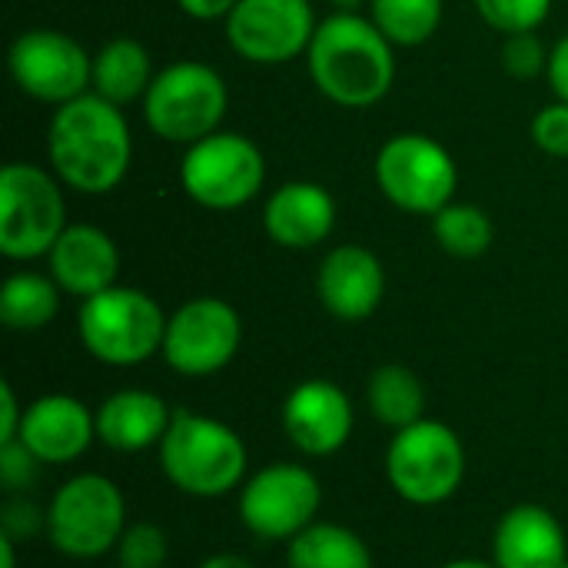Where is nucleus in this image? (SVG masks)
Segmentation results:
<instances>
[{"label":"nucleus","instance_id":"obj_1","mask_svg":"<svg viewBox=\"0 0 568 568\" xmlns=\"http://www.w3.org/2000/svg\"><path fill=\"white\" fill-rule=\"evenodd\" d=\"M47 156L60 183L87 196H103L116 190L130 170L133 133L116 103L87 90L53 110Z\"/></svg>","mask_w":568,"mask_h":568},{"label":"nucleus","instance_id":"obj_2","mask_svg":"<svg viewBox=\"0 0 568 568\" xmlns=\"http://www.w3.org/2000/svg\"><path fill=\"white\" fill-rule=\"evenodd\" d=\"M316 90L339 106H373L396 80V53L383 30L349 10L320 20L306 50Z\"/></svg>","mask_w":568,"mask_h":568},{"label":"nucleus","instance_id":"obj_3","mask_svg":"<svg viewBox=\"0 0 568 568\" xmlns=\"http://www.w3.org/2000/svg\"><path fill=\"white\" fill-rule=\"evenodd\" d=\"M156 449L163 476L193 499H223L250 479V453L240 433L193 409H173Z\"/></svg>","mask_w":568,"mask_h":568},{"label":"nucleus","instance_id":"obj_4","mask_svg":"<svg viewBox=\"0 0 568 568\" xmlns=\"http://www.w3.org/2000/svg\"><path fill=\"white\" fill-rule=\"evenodd\" d=\"M166 313L160 303L133 286H110L80 303L77 333L83 349L103 366H140L163 353Z\"/></svg>","mask_w":568,"mask_h":568},{"label":"nucleus","instance_id":"obj_5","mask_svg":"<svg viewBox=\"0 0 568 568\" xmlns=\"http://www.w3.org/2000/svg\"><path fill=\"white\" fill-rule=\"evenodd\" d=\"M386 479L409 506H443L466 479V446L459 433L439 419H419L396 429L386 449Z\"/></svg>","mask_w":568,"mask_h":568},{"label":"nucleus","instance_id":"obj_6","mask_svg":"<svg viewBox=\"0 0 568 568\" xmlns=\"http://www.w3.org/2000/svg\"><path fill=\"white\" fill-rule=\"evenodd\" d=\"M126 499L100 473L67 479L47 506V539L67 559H100L116 549L126 529Z\"/></svg>","mask_w":568,"mask_h":568},{"label":"nucleus","instance_id":"obj_7","mask_svg":"<svg viewBox=\"0 0 568 568\" xmlns=\"http://www.w3.org/2000/svg\"><path fill=\"white\" fill-rule=\"evenodd\" d=\"M226 103V83L210 63L180 60L153 77L143 97V116L160 140L193 146L220 130Z\"/></svg>","mask_w":568,"mask_h":568},{"label":"nucleus","instance_id":"obj_8","mask_svg":"<svg viewBox=\"0 0 568 568\" xmlns=\"http://www.w3.org/2000/svg\"><path fill=\"white\" fill-rule=\"evenodd\" d=\"M67 230V206L57 180L33 163L0 170V253L7 260H40Z\"/></svg>","mask_w":568,"mask_h":568},{"label":"nucleus","instance_id":"obj_9","mask_svg":"<svg viewBox=\"0 0 568 568\" xmlns=\"http://www.w3.org/2000/svg\"><path fill=\"white\" fill-rule=\"evenodd\" d=\"M180 183L186 196L206 210H240L260 196L266 183V160L260 146L243 133H210L186 146L180 163Z\"/></svg>","mask_w":568,"mask_h":568},{"label":"nucleus","instance_id":"obj_10","mask_svg":"<svg viewBox=\"0 0 568 568\" xmlns=\"http://www.w3.org/2000/svg\"><path fill=\"white\" fill-rule=\"evenodd\" d=\"M376 183L383 196L419 216H436L453 203L459 170L443 143L426 133H399L376 156Z\"/></svg>","mask_w":568,"mask_h":568},{"label":"nucleus","instance_id":"obj_11","mask_svg":"<svg viewBox=\"0 0 568 568\" xmlns=\"http://www.w3.org/2000/svg\"><path fill=\"white\" fill-rule=\"evenodd\" d=\"M323 506V486L313 469L270 463L240 489V519L263 542H290L310 529Z\"/></svg>","mask_w":568,"mask_h":568},{"label":"nucleus","instance_id":"obj_12","mask_svg":"<svg viewBox=\"0 0 568 568\" xmlns=\"http://www.w3.org/2000/svg\"><path fill=\"white\" fill-rule=\"evenodd\" d=\"M243 343L240 313L216 296H196L166 320L163 359L180 376H213L226 369Z\"/></svg>","mask_w":568,"mask_h":568},{"label":"nucleus","instance_id":"obj_13","mask_svg":"<svg viewBox=\"0 0 568 568\" xmlns=\"http://www.w3.org/2000/svg\"><path fill=\"white\" fill-rule=\"evenodd\" d=\"M7 63H10L13 83L27 97L40 103H53V106H63L77 100L80 93H87L90 77H93V57L70 33L50 30V27L20 33L10 43Z\"/></svg>","mask_w":568,"mask_h":568},{"label":"nucleus","instance_id":"obj_14","mask_svg":"<svg viewBox=\"0 0 568 568\" xmlns=\"http://www.w3.org/2000/svg\"><path fill=\"white\" fill-rule=\"evenodd\" d=\"M316 27L310 0H240L226 17V40L243 60L276 67L306 53Z\"/></svg>","mask_w":568,"mask_h":568},{"label":"nucleus","instance_id":"obj_15","mask_svg":"<svg viewBox=\"0 0 568 568\" xmlns=\"http://www.w3.org/2000/svg\"><path fill=\"white\" fill-rule=\"evenodd\" d=\"M353 426V403L333 379H306L293 386L283 403V433L303 456L323 459L339 453L349 443Z\"/></svg>","mask_w":568,"mask_h":568},{"label":"nucleus","instance_id":"obj_16","mask_svg":"<svg viewBox=\"0 0 568 568\" xmlns=\"http://www.w3.org/2000/svg\"><path fill=\"white\" fill-rule=\"evenodd\" d=\"M316 296L343 323L369 320L386 296V273L373 250L343 243L326 253L316 273Z\"/></svg>","mask_w":568,"mask_h":568},{"label":"nucleus","instance_id":"obj_17","mask_svg":"<svg viewBox=\"0 0 568 568\" xmlns=\"http://www.w3.org/2000/svg\"><path fill=\"white\" fill-rule=\"evenodd\" d=\"M97 439V413L77 396L50 393L23 406L20 439L43 466L77 463Z\"/></svg>","mask_w":568,"mask_h":568},{"label":"nucleus","instance_id":"obj_18","mask_svg":"<svg viewBox=\"0 0 568 568\" xmlns=\"http://www.w3.org/2000/svg\"><path fill=\"white\" fill-rule=\"evenodd\" d=\"M47 266H50L53 283L83 303L116 286L120 250L106 230L90 226V223H73L60 233V240L47 253Z\"/></svg>","mask_w":568,"mask_h":568},{"label":"nucleus","instance_id":"obj_19","mask_svg":"<svg viewBox=\"0 0 568 568\" xmlns=\"http://www.w3.org/2000/svg\"><path fill=\"white\" fill-rule=\"evenodd\" d=\"M568 542L556 513L536 503L513 506L493 532L496 568H562Z\"/></svg>","mask_w":568,"mask_h":568},{"label":"nucleus","instance_id":"obj_20","mask_svg":"<svg viewBox=\"0 0 568 568\" xmlns=\"http://www.w3.org/2000/svg\"><path fill=\"white\" fill-rule=\"evenodd\" d=\"M263 226L283 250H313L336 226V200L326 186L310 180L283 183L266 200Z\"/></svg>","mask_w":568,"mask_h":568},{"label":"nucleus","instance_id":"obj_21","mask_svg":"<svg viewBox=\"0 0 568 568\" xmlns=\"http://www.w3.org/2000/svg\"><path fill=\"white\" fill-rule=\"evenodd\" d=\"M173 409L150 389H120L97 409V439L113 453H146L163 443Z\"/></svg>","mask_w":568,"mask_h":568},{"label":"nucleus","instance_id":"obj_22","mask_svg":"<svg viewBox=\"0 0 568 568\" xmlns=\"http://www.w3.org/2000/svg\"><path fill=\"white\" fill-rule=\"evenodd\" d=\"M153 77L156 73H153V60H150L146 47L140 40L116 37L93 53L90 90L116 106H126V103L146 97Z\"/></svg>","mask_w":568,"mask_h":568},{"label":"nucleus","instance_id":"obj_23","mask_svg":"<svg viewBox=\"0 0 568 568\" xmlns=\"http://www.w3.org/2000/svg\"><path fill=\"white\" fill-rule=\"evenodd\" d=\"M286 566L290 568H373V552L346 526L336 523H313L296 539L286 542Z\"/></svg>","mask_w":568,"mask_h":568},{"label":"nucleus","instance_id":"obj_24","mask_svg":"<svg viewBox=\"0 0 568 568\" xmlns=\"http://www.w3.org/2000/svg\"><path fill=\"white\" fill-rule=\"evenodd\" d=\"M366 403L369 413L389 429H406L426 419V386L409 366L399 363H386L369 376Z\"/></svg>","mask_w":568,"mask_h":568},{"label":"nucleus","instance_id":"obj_25","mask_svg":"<svg viewBox=\"0 0 568 568\" xmlns=\"http://www.w3.org/2000/svg\"><path fill=\"white\" fill-rule=\"evenodd\" d=\"M60 286L43 273H13L0 286V323L13 333L43 329L60 310Z\"/></svg>","mask_w":568,"mask_h":568},{"label":"nucleus","instance_id":"obj_26","mask_svg":"<svg viewBox=\"0 0 568 568\" xmlns=\"http://www.w3.org/2000/svg\"><path fill=\"white\" fill-rule=\"evenodd\" d=\"M369 20L393 47H419L443 23V0H369Z\"/></svg>","mask_w":568,"mask_h":568},{"label":"nucleus","instance_id":"obj_27","mask_svg":"<svg viewBox=\"0 0 568 568\" xmlns=\"http://www.w3.org/2000/svg\"><path fill=\"white\" fill-rule=\"evenodd\" d=\"M433 236H436V243L449 256H456V260H476V256H483L493 246L496 230H493V220L479 206L456 203L453 200L449 206H443L433 216Z\"/></svg>","mask_w":568,"mask_h":568},{"label":"nucleus","instance_id":"obj_28","mask_svg":"<svg viewBox=\"0 0 568 568\" xmlns=\"http://www.w3.org/2000/svg\"><path fill=\"white\" fill-rule=\"evenodd\" d=\"M170 556V539L153 523H130L116 542V566L163 568Z\"/></svg>","mask_w":568,"mask_h":568},{"label":"nucleus","instance_id":"obj_29","mask_svg":"<svg viewBox=\"0 0 568 568\" xmlns=\"http://www.w3.org/2000/svg\"><path fill=\"white\" fill-rule=\"evenodd\" d=\"M473 3L479 17L503 37L536 30L552 10V0H473Z\"/></svg>","mask_w":568,"mask_h":568},{"label":"nucleus","instance_id":"obj_30","mask_svg":"<svg viewBox=\"0 0 568 568\" xmlns=\"http://www.w3.org/2000/svg\"><path fill=\"white\" fill-rule=\"evenodd\" d=\"M503 67L509 77L516 80H532L539 73H546L549 67V50L542 47V40L536 37V30L526 33H509L503 43Z\"/></svg>","mask_w":568,"mask_h":568},{"label":"nucleus","instance_id":"obj_31","mask_svg":"<svg viewBox=\"0 0 568 568\" xmlns=\"http://www.w3.org/2000/svg\"><path fill=\"white\" fill-rule=\"evenodd\" d=\"M532 140L542 153L568 160V103H549L532 116Z\"/></svg>","mask_w":568,"mask_h":568},{"label":"nucleus","instance_id":"obj_32","mask_svg":"<svg viewBox=\"0 0 568 568\" xmlns=\"http://www.w3.org/2000/svg\"><path fill=\"white\" fill-rule=\"evenodd\" d=\"M40 459L23 446V443H7L0 446V483L10 493H23L37 483L40 476Z\"/></svg>","mask_w":568,"mask_h":568},{"label":"nucleus","instance_id":"obj_33","mask_svg":"<svg viewBox=\"0 0 568 568\" xmlns=\"http://www.w3.org/2000/svg\"><path fill=\"white\" fill-rule=\"evenodd\" d=\"M0 529L3 536H10L13 542L17 539H27V536H37L40 529H47V513H40L33 503L27 499H10L3 506V519H0Z\"/></svg>","mask_w":568,"mask_h":568},{"label":"nucleus","instance_id":"obj_34","mask_svg":"<svg viewBox=\"0 0 568 568\" xmlns=\"http://www.w3.org/2000/svg\"><path fill=\"white\" fill-rule=\"evenodd\" d=\"M23 426V409L17 403V393L10 383H0V446L17 443Z\"/></svg>","mask_w":568,"mask_h":568},{"label":"nucleus","instance_id":"obj_35","mask_svg":"<svg viewBox=\"0 0 568 568\" xmlns=\"http://www.w3.org/2000/svg\"><path fill=\"white\" fill-rule=\"evenodd\" d=\"M546 80L552 87V93L568 103V33L556 40V47L549 50V67H546Z\"/></svg>","mask_w":568,"mask_h":568},{"label":"nucleus","instance_id":"obj_36","mask_svg":"<svg viewBox=\"0 0 568 568\" xmlns=\"http://www.w3.org/2000/svg\"><path fill=\"white\" fill-rule=\"evenodd\" d=\"M236 3L240 0H176V7L193 20H226Z\"/></svg>","mask_w":568,"mask_h":568},{"label":"nucleus","instance_id":"obj_37","mask_svg":"<svg viewBox=\"0 0 568 568\" xmlns=\"http://www.w3.org/2000/svg\"><path fill=\"white\" fill-rule=\"evenodd\" d=\"M196 568H256L250 559L236 556V552H216L210 559H203Z\"/></svg>","mask_w":568,"mask_h":568},{"label":"nucleus","instance_id":"obj_38","mask_svg":"<svg viewBox=\"0 0 568 568\" xmlns=\"http://www.w3.org/2000/svg\"><path fill=\"white\" fill-rule=\"evenodd\" d=\"M0 568H17V542L0 532Z\"/></svg>","mask_w":568,"mask_h":568},{"label":"nucleus","instance_id":"obj_39","mask_svg":"<svg viewBox=\"0 0 568 568\" xmlns=\"http://www.w3.org/2000/svg\"><path fill=\"white\" fill-rule=\"evenodd\" d=\"M439 568H496V562H483V559H453Z\"/></svg>","mask_w":568,"mask_h":568},{"label":"nucleus","instance_id":"obj_40","mask_svg":"<svg viewBox=\"0 0 568 568\" xmlns=\"http://www.w3.org/2000/svg\"><path fill=\"white\" fill-rule=\"evenodd\" d=\"M336 10H349V13H356V7H363V3H369V0H329Z\"/></svg>","mask_w":568,"mask_h":568},{"label":"nucleus","instance_id":"obj_41","mask_svg":"<svg viewBox=\"0 0 568 568\" xmlns=\"http://www.w3.org/2000/svg\"><path fill=\"white\" fill-rule=\"evenodd\" d=\"M562 568H568V559H566V562H562Z\"/></svg>","mask_w":568,"mask_h":568},{"label":"nucleus","instance_id":"obj_42","mask_svg":"<svg viewBox=\"0 0 568 568\" xmlns=\"http://www.w3.org/2000/svg\"><path fill=\"white\" fill-rule=\"evenodd\" d=\"M116 568H123V566H116Z\"/></svg>","mask_w":568,"mask_h":568}]
</instances>
